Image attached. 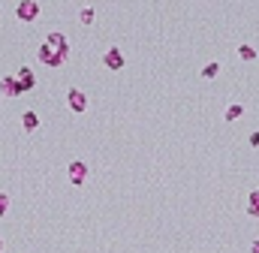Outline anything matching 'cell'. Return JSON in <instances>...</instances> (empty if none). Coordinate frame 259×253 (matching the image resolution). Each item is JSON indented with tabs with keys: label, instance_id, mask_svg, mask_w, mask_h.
Instances as JSON below:
<instances>
[{
	"label": "cell",
	"instance_id": "cell-1",
	"mask_svg": "<svg viewBox=\"0 0 259 253\" xmlns=\"http://www.w3.org/2000/svg\"><path fill=\"white\" fill-rule=\"evenodd\" d=\"M15 15H19L21 21H37V15H40V3H37V0H21L19 9H15Z\"/></svg>",
	"mask_w": 259,
	"mask_h": 253
},
{
	"label": "cell",
	"instance_id": "cell-2",
	"mask_svg": "<svg viewBox=\"0 0 259 253\" xmlns=\"http://www.w3.org/2000/svg\"><path fill=\"white\" fill-rule=\"evenodd\" d=\"M70 108L73 112H84V108H88V97H84L79 87H70Z\"/></svg>",
	"mask_w": 259,
	"mask_h": 253
},
{
	"label": "cell",
	"instance_id": "cell-3",
	"mask_svg": "<svg viewBox=\"0 0 259 253\" xmlns=\"http://www.w3.org/2000/svg\"><path fill=\"white\" fill-rule=\"evenodd\" d=\"M102 63H106L109 69H120V66H124V54H120L118 48H112V51H106V58H102Z\"/></svg>",
	"mask_w": 259,
	"mask_h": 253
},
{
	"label": "cell",
	"instance_id": "cell-4",
	"mask_svg": "<svg viewBox=\"0 0 259 253\" xmlns=\"http://www.w3.org/2000/svg\"><path fill=\"white\" fill-rule=\"evenodd\" d=\"M70 178H73V184H81L84 178H88V166H84V163H70Z\"/></svg>",
	"mask_w": 259,
	"mask_h": 253
},
{
	"label": "cell",
	"instance_id": "cell-5",
	"mask_svg": "<svg viewBox=\"0 0 259 253\" xmlns=\"http://www.w3.org/2000/svg\"><path fill=\"white\" fill-rule=\"evenodd\" d=\"M0 90H3L6 97H19L21 94V87H19V82H15V79H3V82H0Z\"/></svg>",
	"mask_w": 259,
	"mask_h": 253
},
{
	"label": "cell",
	"instance_id": "cell-6",
	"mask_svg": "<svg viewBox=\"0 0 259 253\" xmlns=\"http://www.w3.org/2000/svg\"><path fill=\"white\" fill-rule=\"evenodd\" d=\"M33 82H37V79H33V72H30L27 66H21V72H19V87H21V94H24L27 87H33Z\"/></svg>",
	"mask_w": 259,
	"mask_h": 253
},
{
	"label": "cell",
	"instance_id": "cell-7",
	"mask_svg": "<svg viewBox=\"0 0 259 253\" xmlns=\"http://www.w3.org/2000/svg\"><path fill=\"white\" fill-rule=\"evenodd\" d=\"M241 115H244V105H238V103H235V105H229V108H226V121H238V118H241Z\"/></svg>",
	"mask_w": 259,
	"mask_h": 253
},
{
	"label": "cell",
	"instance_id": "cell-8",
	"mask_svg": "<svg viewBox=\"0 0 259 253\" xmlns=\"http://www.w3.org/2000/svg\"><path fill=\"white\" fill-rule=\"evenodd\" d=\"M37 126H40V118L33 115V112H24V130L30 133V130H37Z\"/></svg>",
	"mask_w": 259,
	"mask_h": 253
},
{
	"label": "cell",
	"instance_id": "cell-9",
	"mask_svg": "<svg viewBox=\"0 0 259 253\" xmlns=\"http://www.w3.org/2000/svg\"><path fill=\"white\" fill-rule=\"evenodd\" d=\"M217 72H220V63H208V66L202 69V76L205 79H217Z\"/></svg>",
	"mask_w": 259,
	"mask_h": 253
},
{
	"label": "cell",
	"instance_id": "cell-10",
	"mask_svg": "<svg viewBox=\"0 0 259 253\" xmlns=\"http://www.w3.org/2000/svg\"><path fill=\"white\" fill-rule=\"evenodd\" d=\"M238 54H241V61H253V58H256V51H253L250 45H241V48H238Z\"/></svg>",
	"mask_w": 259,
	"mask_h": 253
},
{
	"label": "cell",
	"instance_id": "cell-11",
	"mask_svg": "<svg viewBox=\"0 0 259 253\" xmlns=\"http://www.w3.org/2000/svg\"><path fill=\"white\" fill-rule=\"evenodd\" d=\"M250 214L259 217V193H250Z\"/></svg>",
	"mask_w": 259,
	"mask_h": 253
},
{
	"label": "cell",
	"instance_id": "cell-12",
	"mask_svg": "<svg viewBox=\"0 0 259 253\" xmlns=\"http://www.w3.org/2000/svg\"><path fill=\"white\" fill-rule=\"evenodd\" d=\"M81 21H84V24H94V9H91V6L81 9Z\"/></svg>",
	"mask_w": 259,
	"mask_h": 253
},
{
	"label": "cell",
	"instance_id": "cell-13",
	"mask_svg": "<svg viewBox=\"0 0 259 253\" xmlns=\"http://www.w3.org/2000/svg\"><path fill=\"white\" fill-rule=\"evenodd\" d=\"M6 208H9V196H6V193H0V217L6 214Z\"/></svg>",
	"mask_w": 259,
	"mask_h": 253
},
{
	"label": "cell",
	"instance_id": "cell-14",
	"mask_svg": "<svg viewBox=\"0 0 259 253\" xmlns=\"http://www.w3.org/2000/svg\"><path fill=\"white\" fill-rule=\"evenodd\" d=\"M250 145H253V148H259V133H253V136H250Z\"/></svg>",
	"mask_w": 259,
	"mask_h": 253
},
{
	"label": "cell",
	"instance_id": "cell-15",
	"mask_svg": "<svg viewBox=\"0 0 259 253\" xmlns=\"http://www.w3.org/2000/svg\"><path fill=\"white\" fill-rule=\"evenodd\" d=\"M250 250H253V253H259V241H253V244H250Z\"/></svg>",
	"mask_w": 259,
	"mask_h": 253
}]
</instances>
